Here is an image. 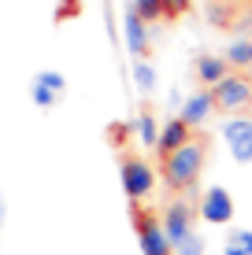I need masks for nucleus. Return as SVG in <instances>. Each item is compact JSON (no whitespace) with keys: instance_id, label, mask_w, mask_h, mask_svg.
I'll list each match as a JSON object with an SVG mask.
<instances>
[{"instance_id":"1a4fd4ad","label":"nucleus","mask_w":252,"mask_h":255,"mask_svg":"<svg viewBox=\"0 0 252 255\" xmlns=\"http://www.w3.org/2000/svg\"><path fill=\"white\" fill-rule=\"evenodd\" d=\"M123 45L130 56H149V45H152V33H149V22L141 19V15L134 11V7H126L123 11Z\"/></svg>"},{"instance_id":"9d476101","label":"nucleus","mask_w":252,"mask_h":255,"mask_svg":"<svg viewBox=\"0 0 252 255\" xmlns=\"http://www.w3.org/2000/svg\"><path fill=\"white\" fill-rule=\"evenodd\" d=\"M193 137V129L186 126L178 115L175 119H167V122H160V137H156V152L160 155H167V152H175V148H182L186 140Z\"/></svg>"},{"instance_id":"a211bd4d","label":"nucleus","mask_w":252,"mask_h":255,"mask_svg":"<svg viewBox=\"0 0 252 255\" xmlns=\"http://www.w3.org/2000/svg\"><path fill=\"white\" fill-rule=\"evenodd\" d=\"M30 100L37 104L41 111H48V108H56V100H59V96L52 93V89H45L41 82H33V85H30Z\"/></svg>"},{"instance_id":"7ed1b4c3","label":"nucleus","mask_w":252,"mask_h":255,"mask_svg":"<svg viewBox=\"0 0 252 255\" xmlns=\"http://www.w3.org/2000/svg\"><path fill=\"white\" fill-rule=\"evenodd\" d=\"M119 181H123L126 200L141 204V200H149L152 189H156V170H152V163L137 159V155H126L123 166H119Z\"/></svg>"},{"instance_id":"9b49d317","label":"nucleus","mask_w":252,"mask_h":255,"mask_svg":"<svg viewBox=\"0 0 252 255\" xmlns=\"http://www.w3.org/2000/svg\"><path fill=\"white\" fill-rule=\"evenodd\" d=\"M193 70H197V82L201 85H208V89H212L215 82H219L223 74H227V59L223 56H197V63H193Z\"/></svg>"},{"instance_id":"39448f33","label":"nucleus","mask_w":252,"mask_h":255,"mask_svg":"<svg viewBox=\"0 0 252 255\" xmlns=\"http://www.w3.org/2000/svg\"><path fill=\"white\" fill-rule=\"evenodd\" d=\"M234 211H238V207H234V196L223 185L204 189L201 204H197V215H201V222H208V226H230Z\"/></svg>"},{"instance_id":"0eeeda50","label":"nucleus","mask_w":252,"mask_h":255,"mask_svg":"<svg viewBox=\"0 0 252 255\" xmlns=\"http://www.w3.org/2000/svg\"><path fill=\"white\" fill-rule=\"evenodd\" d=\"M212 115H215L212 89H197V93L182 96V104H178V119L186 122L189 129H201V126H208V119H212Z\"/></svg>"},{"instance_id":"dca6fc26","label":"nucleus","mask_w":252,"mask_h":255,"mask_svg":"<svg viewBox=\"0 0 252 255\" xmlns=\"http://www.w3.org/2000/svg\"><path fill=\"white\" fill-rule=\"evenodd\" d=\"M208 248H204V237L201 233H186V237H182V241L178 244H171V255H204Z\"/></svg>"},{"instance_id":"423d86ee","label":"nucleus","mask_w":252,"mask_h":255,"mask_svg":"<svg viewBox=\"0 0 252 255\" xmlns=\"http://www.w3.org/2000/svg\"><path fill=\"white\" fill-rule=\"evenodd\" d=\"M134 233H137V248L141 255H171V241L163 233L156 215H137L134 218Z\"/></svg>"},{"instance_id":"f03ea898","label":"nucleus","mask_w":252,"mask_h":255,"mask_svg":"<svg viewBox=\"0 0 252 255\" xmlns=\"http://www.w3.org/2000/svg\"><path fill=\"white\" fill-rule=\"evenodd\" d=\"M212 100H215V111H223V115H241V111H249L252 82L245 78V70H227V74L212 85Z\"/></svg>"},{"instance_id":"aec40b11","label":"nucleus","mask_w":252,"mask_h":255,"mask_svg":"<svg viewBox=\"0 0 252 255\" xmlns=\"http://www.w3.org/2000/svg\"><path fill=\"white\" fill-rule=\"evenodd\" d=\"M160 4H163V19H178L193 7V0H160Z\"/></svg>"},{"instance_id":"6ab92c4d","label":"nucleus","mask_w":252,"mask_h":255,"mask_svg":"<svg viewBox=\"0 0 252 255\" xmlns=\"http://www.w3.org/2000/svg\"><path fill=\"white\" fill-rule=\"evenodd\" d=\"M33 82H41V85H45V89H52L56 96H63V89H67V78L59 74V70H41V74L33 78Z\"/></svg>"},{"instance_id":"20e7f679","label":"nucleus","mask_w":252,"mask_h":255,"mask_svg":"<svg viewBox=\"0 0 252 255\" xmlns=\"http://www.w3.org/2000/svg\"><path fill=\"white\" fill-rule=\"evenodd\" d=\"M223 144H227L234 163H252V115L241 111V115H227L223 122Z\"/></svg>"},{"instance_id":"412c9836","label":"nucleus","mask_w":252,"mask_h":255,"mask_svg":"<svg viewBox=\"0 0 252 255\" xmlns=\"http://www.w3.org/2000/svg\"><path fill=\"white\" fill-rule=\"evenodd\" d=\"M245 78H249V82H252V63H249V67H245Z\"/></svg>"},{"instance_id":"f257e3e1","label":"nucleus","mask_w":252,"mask_h":255,"mask_svg":"<svg viewBox=\"0 0 252 255\" xmlns=\"http://www.w3.org/2000/svg\"><path fill=\"white\" fill-rule=\"evenodd\" d=\"M160 159H163V170H160V174H163V181H167V189L186 192V189H193L197 181H201L208 152H204L201 140L189 137L182 148H175V152H167V155H160Z\"/></svg>"},{"instance_id":"f3484780","label":"nucleus","mask_w":252,"mask_h":255,"mask_svg":"<svg viewBox=\"0 0 252 255\" xmlns=\"http://www.w3.org/2000/svg\"><path fill=\"white\" fill-rule=\"evenodd\" d=\"M130 7H134V11L141 15L149 26L163 19V4H160V0H130Z\"/></svg>"},{"instance_id":"4468645a","label":"nucleus","mask_w":252,"mask_h":255,"mask_svg":"<svg viewBox=\"0 0 252 255\" xmlns=\"http://www.w3.org/2000/svg\"><path fill=\"white\" fill-rule=\"evenodd\" d=\"M227 67L230 70H245L252 63V37H234L230 45H227Z\"/></svg>"},{"instance_id":"ddd939ff","label":"nucleus","mask_w":252,"mask_h":255,"mask_svg":"<svg viewBox=\"0 0 252 255\" xmlns=\"http://www.w3.org/2000/svg\"><path fill=\"white\" fill-rule=\"evenodd\" d=\"M130 78H134L137 93H145V96L156 93V82H160V78H156V67H152L145 56H137V59H134V67H130Z\"/></svg>"},{"instance_id":"4be33fe9","label":"nucleus","mask_w":252,"mask_h":255,"mask_svg":"<svg viewBox=\"0 0 252 255\" xmlns=\"http://www.w3.org/2000/svg\"><path fill=\"white\" fill-rule=\"evenodd\" d=\"M0 218H4V196H0Z\"/></svg>"},{"instance_id":"2eb2a0df","label":"nucleus","mask_w":252,"mask_h":255,"mask_svg":"<svg viewBox=\"0 0 252 255\" xmlns=\"http://www.w3.org/2000/svg\"><path fill=\"white\" fill-rule=\"evenodd\" d=\"M223 255H252V230H230Z\"/></svg>"},{"instance_id":"b1692460","label":"nucleus","mask_w":252,"mask_h":255,"mask_svg":"<svg viewBox=\"0 0 252 255\" xmlns=\"http://www.w3.org/2000/svg\"><path fill=\"white\" fill-rule=\"evenodd\" d=\"M204 255H208V252H204Z\"/></svg>"},{"instance_id":"f8f14e48","label":"nucleus","mask_w":252,"mask_h":255,"mask_svg":"<svg viewBox=\"0 0 252 255\" xmlns=\"http://www.w3.org/2000/svg\"><path fill=\"white\" fill-rule=\"evenodd\" d=\"M130 129H134V137H137V144H141V148H156V137H160V119L149 115V111H141V115L130 122Z\"/></svg>"},{"instance_id":"6e6552de","label":"nucleus","mask_w":252,"mask_h":255,"mask_svg":"<svg viewBox=\"0 0 252 255\" xmlns=\"http://www.w3.org/2000/svg\"><path fill=\"white\" fill-rule=\"evenodd\" d=\"M160 226H163V233H167V241L178 244L186 233L197 230V211L189 204H182V200H175V204H167V211L160 215Z\"/></svg>"},{"instance_id":"5701e85b","label":"nucleus","mask_w":252,"mask_h":255,"mask_svg":"<svg viewBox=\"0 0 252 255\" xmlns=\"http://www.w3.org/2000/svg\"><path fill=\"white\" fill-rule=\"evenodd\" d=\"M249 115H252V100H249Z\"/></svg>"}]
</instances>
